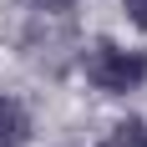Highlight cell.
<instances>
[{"label": "cell", "mask_w": 147, "mask_h": 147, "mask_svg": "<svg viewBox=\"0 0 147 147\" xmlns=\"http://www.w3.org/2000/svg\"><path fill=\"white\" fill-rule=\"evenodd\" d=\"M76 5H81V0H30V10L46 15V20H71Z\"/></svg>", "instance_id": "cell-4"}, {"label": "cell", "mask_w": 147, "mask_h": 147, "mask_svg": "<svg viewBox=\"0 0 147 147\" xmlns=\"http://www.w3.org/2000/svg\"><path fill=\"white\" fill-rule=\"evenodd\" d=\"M66 147H71V142H66Z\"/></svg>", "instance_id": "cell-7"}, {"label": "cell", "mask_w": 147, "mask_h": 147, "mask_svg": "<svg viewBox=\"0 0 147 147\" xmlns=\"http://www.w3.org/2000/svg\"><path fill=\"white\" fill-rule=\"evenodd\" d=\"M76 66L86 76V86L102 91V96H132V91L147 86V51L132 46V41H117V36L86 41Z\"/></svg>", "instance_id": "cell-1"}, {"label": "cell", "mask_w": 147, "mask_h": 147, "mask_svg": "<svg viewBox=\"0 0 147 147\" xmlns=\"http://www.w3.org/2000/svg\"><path fill=\"white\" fill-rule=\"evenodd\" d=\"M36 137V117H30V107L10 91H0V147H26Z\"/></svg>", "instance_id": "cell-2"}, {"label": "cell", "mask_w": 147, "mask_h": 147, "mask_svg": "<svg viewBox=\"0 0 147 147\" xmlns=\"http://www.w3.org/2000/svg\"><path fill=\"white\" fill-rule=\"evenodd\" d=\"M142 132H147V117H122L96 137V147H142Z\"/></svg>", "instance_id": "cell-3"}, {"label": "cell", "mask_w": 147, "mask_h": 147, "mask_svg": "<svg viewBox=\"0 0 147 147\" xmlns=\"http://www.w3.org/2000/svg\"><path fill=\"white\" fill-rule=\"evenodd\" d=\"M142 147H147V132H142Z\"/></svg>", "instance_id": "cell-6"}, {"label": "cell", "mask_w": 147, "mask_h": 147, "mask_svg": "<svg viewBox=\"0 0 147 147\" xmlns=\"http://www.w3.org/2000/svg\"><path fill=\"white\" fill-rule=\"evenodd\" d=\"M122 15H127V26L137 36H147V0H122Z\"/></svg>", "instance_id": "cell-5"}]
</instances>
